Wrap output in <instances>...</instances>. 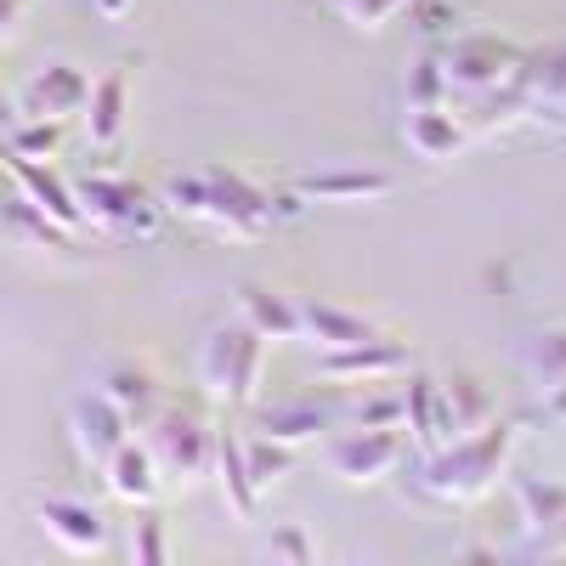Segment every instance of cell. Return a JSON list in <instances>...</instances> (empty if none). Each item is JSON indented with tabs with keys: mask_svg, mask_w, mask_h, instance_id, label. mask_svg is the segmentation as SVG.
Returning a JSON list of instances; mask_svg holds the SVG:
<instances>
[{
	"mask_svg": "<svg viewBox=\"0 0 566 566\" xmlns=\"http://www.w3.org/2000/svg\"><path fill=\"white\" fill-rule=\"evenodd\" d=\"M0 170L12 176V187H18V193H23L45 221H57L63 232H74V239H85V232H91V221H85V210H80V199H74V181H63L52 165L7 154V159H0Z\"/></svg>",
	"mask_w": 566,
	"mask_h": 566,
	"instance_id": "cell-11",
	"label": "cell"
},
{
	"mask_svg": "<svg viewBox=\"0 0 566 566\" xmlns=\"http://www.w3.org/2000/svg\"><path fill=\"white\" fill-rule=\"evenodd\" d=\"M74 199H80L91 232H108V239H154V232L165 227L159 193H148L136 176L91 170V176L74 181Z\"/></svg>",
	"mask_w": 566,
	"mask_h": 566,
	"instance_id": "cell-6",
	"label": "cell"
},
{
	"mask_svg": "<svg viewBox=\"0 0 566 566\" xmlns=\"http://www.w3.org/2000/svg\"><path fill=\"white\" fill-rule=\"evenodd\" d=\"M374 335H386L380 323H368L363 312H346L335 301H295V346H306L312 357L317 352H346V346H363Z\"/></svg>",
	"mask_w": 566,
	"mask_h": 566,
	"instance_id": "cell-15",
	"label": "cell"
},
{
	"mask_svg": "<svg viewBox=\"0 0 566 566\" xmlns=\"http://www.w3.org/2000/svg\"><path fill=\"white\" fill-rule=\"evenodd\" d=\"M210 476L221 482V504H227L232 515H239V522H255V510H261V488L250 482V464H244V431H232V424H216Z\"/></svg>",
	"mask_w": 566,
	"mask_h": 566,
	"instance_id": "cell-18",
	"label": "cell"
},
{
	"mask_svg": "<svg viewBox=\"0 0 566 566\" xmlns=\"http://www.w3.org/2000/svg\"><path fill=\"white\" fill-rule=\"evenodd\" d=\"M402 142H408V154L424 159V165H453L470 148V130H464L453 103H442V108H402Z\"/></svg>",
	"mask_w": 566,
	"mask_h": 566,
	"instance_id": "cell-16",
	"label": "cell"
},
{
	"mask_svg": "<svg viewBox=\"0 0 566 566\" xmlns=\"http://www.w3.org/2000/svg\"><path fill=\"white\" fill-rule=\"evenodd\" d=\"M148 442L154 464H159V482L170 493H193L205 476H210V453H216V424H205L193 408L181 402H165L148 424L136 431Z\"/></svg>",
	"mask_w": 566,
	"mask_h": 566,
	"instance_id": "cell-5",
	"label": "cell"
},
{
	"mask_svg": "<svg viewBox=\"0 0 566 566\" xmlns=\"http://www.w3.org/2000/svg\"><path fill=\"white\" fill-rule=\"evenodd\" d=\"M515 442H522V419L499 413L493 424H482V431H470L459 442H442L437 453H424L419 470H413V493L424 504H437V510H470V504H482L499 488V476L510 470Z\"/></svg>",
	"mask_w": 566,
	"mask_h": 566,
	"instance_id": "cell-2",
	"label": "cell"
},
{
	"mask_svg": "<svg viewBox=\"0 0 566 566\" xmlns=\"http://www.w3.org/2000/svg\"><path fill=\"white\" fill-rule=\"evenodd\" d=\"M522 374H527V386L544 397L560 374H566V323L560 328H544V335H533L522 346Z\"/></svg>",
	"mask_w": 566,
	"mask_h": 566,
	"instance_id": "cell-27",
	"label": "cell"
},
{
	"mask_svg": "<svg viewBox=\"0 0 566 566\" xmlns=\"http://www.w3.org/2000/svg\"><path fill=\"white\" fill-rule=\"evenodd\" d=\"M266 555H272V560H295V566H306V560H317V544H312L301 527H277L272 544H266Z\"/></svg>",
	"mask_w": 566,
	"mask_h": 566,
	"instance_id": "cell-34",
	"label": "cell"
},
{
	"mask_svg": "<svg viewBox=\"0 0 566 566\" xmlns=\"http://www.w3.org/2000/svg\"><path fill=\"white\" fill-rule=\"evenodd\" d=\"M69 437H74L80 464L103 470V464L130 442V419H125L103 391H85V397H74V402H69Z\"/></svg>",
	"mask_w": 566,
	"mask_h": 566,
	"instance_id": "cell-14",
	"label": "cell"
},
{
	"mask_svg": "<svg viewBox=\"0 0 566 566\" xmlns=\"http://www.w3.org/2000/svg\"><path fill=\"white\" fill-rule=\"evenodd\" d=\"M130 560L136 566H165L170 560V527H165V515L154 504H142L136 510V527H130Z\"/></svg>",
	"mask_w": 566,
	"mask_h": 566,
	"instance_id": "cell-31",
	"label": "cell"
},
{
	"mask_svg": "<svg viewBox=\"0 0 566 566\" xmlns=\"http://www.w3.org/2000/svg\"><path fill=\"white\" fill-rule=\"evenodd\" d=\"M408 431L402 424H340L335 437H323V464L328 476H340L346 488H380L397 476L408 459Z\"/></svg>",
	"mask_w": 566,
	"mask_h": 566,
	"instance_id": "cell-7",
	"label": "cell"
},
{
	"mask_svg": "<svg viewBox=\"0 0 566 566\" xmlns=\"http://www.w3.org/2000/svg\"><path fill=\"white\" fill-rule=\"evenodd\" d=\"M7 154L52 165V159L63 154V125H57V119H18V125L7 130Z\"/></svg>",
	"mask_w": 566,
	"mask_h": 566,
	"instance_id": "cell-30",
	"label": "cell"
},
{
	"mask_svg": "<svg viewBox=\"0 0 566 566\" xmlns=\"http://www.w3.org/2000/svg\"><path fill=\"white\" fill-rule=\"evenodd\" d=\"M0 239H12V244H23V250H74L80 239L74 232H63L57 221H45L18 187H12V199H0Z\"/></svg>",
	"mask_w": 566,
	"mask_h": 566,
	"instance_id": "cell-23",
	"label": "cell"
},
{
	"mask_svg": "<svg viewBox=\"0 0 566 566\" xmlns=\"http://www.w3.org/2000/svg\"><path fill=\"white\" fill-rule=\"evenodd\" d=\"M437 57H442V80H448V103H470V97H488V91H504L522 80L533 45L488 34V29H459L437 45Z\"/></svg>",
	"mask_w": 566,
	"mask_h": 566,
	"instance_id": "cell-4",
	"label": "cell"
},
{
	"mask_svg": "<svg viewBox=\"0 0 566 566\" xmlns=\"http://www.w3.org/2000/svg\"><path fill=\"white\" fill-rule=\"evenodd\" d=\"M437 402H442V442H459V437L499 419V402L476 374H448V380H437Z\"/></svg>",
	"mask_w": 566,
	"mask_h": 566,
	"instance_id": "cell-19",
	"label": "cell"
},
{
	"mask_svg": "<svg viewBox=\"0 0 566 566\" xmlns=\"http://www.w3.org/2000/svg\"><path fill=\"white\" fill-rule=\"evenodd\" d=\"M527 549H533V555H544V560H560V555H566V515H560L555 527L533 533V544H527Z\"/></svg>",
	"mask_w": 566,
	"mask_h": 566,
	"instance_id": "cell-35",
	"label": "cell"
},
{
	"mask_svg": "<svg viewBox=\"0 0 566 566\" xmlns=\"http://www.w3.org/2000/svg\"><path fill=\"white\" fill-rule=\"evenodd\" d=\"M538 408H544V419L555 424V431H566V374H560V380L538 397Z\"/></svg>",
	"mask_w": 566,
	"mask_h": 566,
	"instance_id": "cell-37",
	"label": "cell"
},
{
	"mask_svg": "<svg viewBox=\"0 0 566 566\" xmlns=\"http://www.w3.org/2000/svg\"><path fill=\"white\" fill-rule=\"evenodd\" d=\"M193 374H199V391H205L210 408L244 413V408L261 402V386H266V340L255 335L250 323L227 317V323H216L205 335Z\"/></svg>",
	"mask_w": 566,
	"mask_h": 566,
	"instance_id": "cell-3",
	"label": "cell"
},
{
	"mask_svg": "<svg viewBox=\"0 0 566 566\" xmlns=\"http://www.w3.org/2000/svg\"><path fill=\"white\" fill-rule=\"evenodd\" d=\"M323 7L335 12L346 29H357V34H380L413 7V0H323Z\"/></svg>",
	"mask_w": 566,
	"mask_h": 566,
	"instance_id": "cell-29",
	"label": "cell"
},
{
	"mask_svg": "<svg viewBox=\"0 0 566 566\" xmlns=\"http://www.w3.org/2000/svg\"><path fill=\"white\" fill-rule=\"evenodd\" d=\"M159 205H165V216L193 221L227 244H261L277 221H295L306 210L295 193H272V187L250 181L244 170H227V165L170 176L159 187Z\"/></svg>",
	"mask_w": 566,
	"mask_h": 566,
	"instance_id": "cell-1",
	"label": "cell"
},
{
	"mask_svg": "<svg viewBox=\"0 0 566 566\" xmlns=\"http://www.w3.org/2000/svg\"><path fill=\"white\" fill-rule=\"evenodd\" d=\"M402 18L413 23V34H419L424 45H442L448 34H459L464 7H459V0H413V7H408Z\"/></svg>",
	"mask_w": 566,
	"mask_h": 566,
	"instance_id": "cell-32",
	"label": "cell"
},
{
	"mask_svg": "<svg viewBox=\"0 0 566 566\" xmlns=\"http://www.w3.org/2000/svg\"><path fill=\"white\" fill-rule=\"evenodd\" d=\"M239 323H250L266 346H290L295 340V301L266 290V283H244L239 290Z\"/></svg>",
	"mask_w": 566,
	"mask_h": 566,
	"instance_id": "cell-24",
	"label": "cell"
},
{
	"mask_svg": "<svg viewBox=\"0 0 566 566\" xmlns=\"http://www.w3.org/2000/svg\"><path fill=\"white\" fill-rule=\"evenodd\" d=\"M408 368H413V352L391 335H374V340L346 346V352H317V363H312L317 386H335V391L386 386V380H402Z\"/></svg>",
	"mask_w": 566,
	"mask_h": 566,
	"instance_id": "cell-8",
	"label": "cell"
},
{
	"mask_svg": "<svg viewBox=\"0 0 566 566\" xmlns=\"http://www.w3.org/2000/svg\"><path fill=\"white\" fill-rule=\"evenodd\" d=\"M346 424H402V386L346 402Z\"/></svg>",
	"mask_w": 566,
	"mask_h": 566,
	"instance_id": "cell-33",
	"label": "cell"
},
{
	"mask_svg": "<svg viewBox=\"0 0 566 566\" xmlns=\"http://www.w3.org/2000/svg\"><path fill=\"white\" fill-rule=\"evenodd\" d=\"M290 193L301 205H380L397 193V176L368 170V165H328V170H306L290 181Z\"/></svg>",
	"mask_w": 566,
	"mask_h": 566,
	"instance_id": "cell-13",
	"label": "cell"
},
{
	"mask_svg": "<svg viewBox=\"0 0 566 566\" xmlns=\"http://www.w3.org/2000/svg\"><path fill=\"white\" fill-rule=\"evenodd\" d=\"M23 18H29V0H0V45L23 34Z\"/></svg>",
	"mask_w": 566,
	"mask_h": 566,
	"instance_id": "cell-36",
	"label": "cell"
},
{
	"mask_svg": "<svg viewBox=\"0 0 566 566\" xmlns=\"http://www.w3.org/2000/svg\"><path fill=\"white\" fill-rule=\"evenodd\" d=\"M97 391L130 419V431H142V424L165 408V386L154 380V368H142V363H114V368H103Z\"/></svg>",
	"mask_w": 566,
	"mask_h": 566,
	"instance_id": "cell-21",
	"label": "cell"
},
{
	"mask_svg": "<svg viewBox=\"0 0 566 566\" xmlns=\"http://www.w3.org/2000/svg\"><path fill=\"white\" fill-rule=\"evenodd\" d=\"M515 493V510H522V527L527 533H544L566 515V482H549V476H515L510 482Z\"/></svg>",
	"mask_w": 566,
	"mask_h": 566,
	"instance_id": "cell-25",
	"label": "cell"
},
{
	"mask_svg": "<svg viewBox=\"0 0 566 566\" xmlns=\"http://www.w3.org/2000/svg\"><path fill=\"white\" fill-rule=\"evenodd\" d=\"M85 97H91V74L85 69L45 63L40 74L23 80V91L12 103H18V119H57V125H69V119L85 114Z\"/></svg>",
	"mask_w": 566,
	"mask_h": 566,
	"instance_id": "cell-12",
	"label": "cell"
},
{
	"mask_svg": "<svg viewBox=\"0 0 566 566\" xmlns=\"http://www.w3.org/2000/svg\"><path fill=\"white\" fill-rule=\"evenodd\" d=\"M402 431H408V448L424 459L442 448V402H437V380L431 374L408 368V386H402Z\"/></svg>",
	"mask_w": 566,
	"mask_h": 566,
	"instance_id": "cell-22",
	"label": "cell"
},
{
	"mask_svg": "<svg viewBox=\"0 0 566 566\" xmlns=\"http://www.w3.org/2000/svg\"><path fill=\"white\" fill-rule=\"evenodd\" d=\"M493 555H499L493 544H464V549H459V560H493Z\"/></svg>",
	"mask_w": 566,
	"mask_h": 566,
	"instance_id": "cell-39",
	"label": "cell"
},
{
	"mask_svg": "<svg viewBox=\"0 0 566 566\" xmlns=\"http://www.w3.org/2000/svg\"><path fill=\"white\" fill-rule=\"evenodd\" d=\"M34 527L52 538L63 555H108V544H114L108 515L97 504H85V499H69V493L40 499L34 504Z\"/></svg>",
	"mask_w": 566,
	"mask_h": 566,
	"instance_id": "cell-9",
	"label": "cell"
},
{
	"mask_svg": "<svg viewBox=\"0 0 566 566\" xmlns=\"http://www.w3.org/2000/svg\"><path fill=\"white\" fill-rule=\"evenodd\" d=\"M18 125V103L7 97V91H0V142H7V130Z\"/></svg>",
	"mask_w": 566,
	"mask_h": 566,
	"instance_id": "cell-38",
	"label": "cell"
},
{
	"mask_svg": "<svg viewBox=\"0 0 566 566\" xmlns=\"http://www.w3.org/2000/svg\"><path fill=\"white\" fill-rule=\"evenodd\" d=\"M335 391V386H328ZM346 424V402L340 391L335 397H301V402H277V408H255V437H272V442H290V448H312L323 437H335Z\"/></svg>",
	"mask_w": 566,
	"mask_h": 566,
	"instance_id": "cell-10",
	"label": "cell"
},
{
	"mask_svg": "<svg viewBox=\"0 0 566 566\" xmlns=\"http://www.w3.org/2000/svg\"><path fill=\"white\" fill-rule=\"evenodd\" d=\"M103 488H108V499H119V504H130V510H142V504H159L165 482H159V464H154L148 442L130 437V442H125V448L103 464Z\"/></svg>",
	"mask_w": 566,
	"mask_h": 566,
	"instance_id": "cell-20",
	"label": "cell"
},
{
	"mask_svg": "<svg viewBox=\"0 0 566 566\" xmlns=\"http://www.w3.org/2000/svg\"><path fill=\"white\" fill-rule=\"evenodd\" d=\"M448 103V80H442V57L437 45H424L408 69V85H402V108H442Z\"/></svg>",
	"mask_w": 566,
	"mask_h": 566,
	"instance_id": "cell-28",
	"label": "cell"
},
{
	"mask_svg": "<svg viewBox=\"0 0 566 566\" xmlns=\"http://www.w3.org/2000/svg\"><path fill=\"white\" fill-rule=\"evenodd\" d=\"M125 119H130V74L125 69H108L91 80V97H85V148H97V154H114L119 142H125Z\"/></svg>",
	"mask_w": 566,
	"mask_h": 566,
	"instance_id": "cell-17",
	"label": "cell"
},
{
	"mask_svg": "<svg viewBox=\"0 0 566 566\" xmlns=\"http://www.w3.org/2000/svg\"><path fill=\"white\" fill-rule=\"evenodd\" d=\"M244 464H250V482L261 488V499L272 493V488H283L301 470V448H290V442H272V437H244Z\"/></svg>",
	"mask_w": 566,
	"mask_h": 566,
	"instance_id": "cell-26",
	"label": "cell"
}]
</instances>
